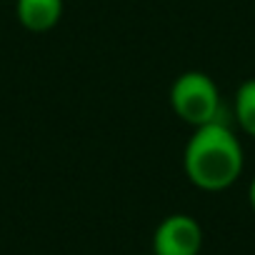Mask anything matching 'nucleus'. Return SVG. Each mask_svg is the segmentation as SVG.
Instances as JSON below:
<instances>
[{"label": "nucleus", "mask_w": 255, "mask_h": 255, "mask_svg": "<svg viewBox=\"0 0 255 255\" xmlns=\"http://www.w3.org/2000/svg\"><path fill=\"white\" fill-rule=\"evenodd\" d=\"M243 168L245 153L230 125L215 120L193 128V135L188 138L183 153V170L195 188L205 193L228 190L243 175Z\"/></svg>", "instance_id": "nucleus-1"}, {"label": "nucleus", "mask_w": 255, "mask_h": 255, "mask_svg": "<svg viewBox=\"0 0 255 255\" xmlns=\"http://www.w3.org/2000/svg\"><path fill=\"white\" fill-rule=\"evenodd\" d=\"M170 108L190 128L220 120V90L208 73L188 70L170 85Z\"/></svg>", "instance_id": "nucleus-2"}, {"label": "nucleus", "mask_w": 255, "mask_h": 255, "mask_svg": "<svg viewBox=\"0 0 255 255\" xmlns=\"http://www.w3.org/2000/svg\"><path fill=\"white\" fill-rule=\"evenodd\" d=\"M18 20L30 33H48L63 18V0H18Z\"/></svg>", "instance_id": "nucleus-4"}, {"label": "nucleus", "mask_w": 255, "mask_h": 255, "mask_svg": "<svg viewBox=\"0 0 255 255\" xmlns=\"http://www.w3.org/2000/svg\"><path fill=\"white\" fill-rule=\"evenodd\" d=\"M235 120L243 133L255 138V78L240 83L235 93Z\"/></svg>", "instance_id": "nucleus-5"}, {"label": "nucleus", "mask_w": 255, "mask_h": 255, "mask_svg": "<svg viewBox=\"0 0 255 255\" xmlns=\"http://www.w3.org/2000/svg\"><path fill=\"white\" fill-rule=\"evenodd\" d=\"M248 200H250V208H253V213H255V178H253V183H250V188H248Z\"/></svg>", "instance_id": "nucleus-6"}, {"label": "nucleus", "mask_w": 255, "mask_h": 255, "mask_svg": "<svg viewBox=\"0 0 255 255\" xmlns=\"http://www.w3.org/2000/svg\"><path fill=\"white\" fill-rule=\"evenodd\" d=\"M203 228L188 213H173L163 218L153 233L150 255H200Z\"/></svg>", "instance_id": "nucleus-3"}]
</instances>
